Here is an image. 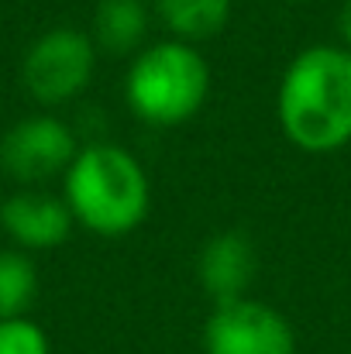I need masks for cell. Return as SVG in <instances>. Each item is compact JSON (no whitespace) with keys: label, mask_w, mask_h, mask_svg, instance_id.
Instances as JSON below:
<instances>
[{"label":"cell","mask_w":351,"mask_h":354,"mask_svg":"<svg viewBox=\"0 0 351 354\" xmlns=\"http://www.w3.org/2000/svg\"><path fill=\"white\" fill-rule=\"evenodd\" d=\"M282 138L307 155H334L351 145V52L310 45L289 59L276 90Z\"/></svg>","instance_id":"6da1fadb"},{"label":"cell","mask_w":351,"mask_h":354,"mask_svg":"<svg viewBox=\"0 0 351 354\" xmlns=\"http://www.w3.org/2000/svg\"><path fill=\"white\" fill-rule=\"evenodd\" d=\"M62 200L76 227L97 237H127L152 214V179L131 148L97 138L66 169Z\"/></svg>","instance_id":"7a4b0ae2"},{"label":"cell","mask_w":351,"mask_h":354,"mask_svg":"<svg viewBox=\"0 0 351 354\" xmlns=\"http://www.w3.org/2000/svg\"><path fill=\"white\" fill-rule=\"evenodd\" d=\"M210 62L197 45L162 38L145 45L124 76V104L148 127H179L210 97Z\"/></svg>","instance_id":"3957f363"},{"label":"cell","mask_w":351,"mask_h":354,"mask_svg":"<svg viewBox=\"0 0 351 354\" xmlns=\"http://www.w3.org/2000/svg\"><path fill=\"white\" fill-rule=\"evenodd\" d=\"M97 62H100V52L90 31L59 24V28L42 31L28 45L21 59V83L38 107L55 111V107L76 104L90 90L97 76Z\"/></svg>","instance_id":"277c9868"},{"label":"cell","mask_w":351,"mask_h":354,"mask_svg":"<svg viewBox=\"0 0 351 354\" xmlns=\"http://www.w3.org/2000/svg\"><path fill=\"white\" fill-rule=\"evenodd\" d=\"M80 134L59 114H31L10 124L0 138V169L21 186H45L62 179L80 155Z\"/></svg>","instance_id":"5b68a950"},{"label":"cell","mask_w":351,"mask_h":354,"mask_svg":"<svg viewBox=\"0 0 351 354\" xmlns=\"http://www.w3.org/2000/svg\"><path fill=\"white\" fill-rule=\"evenodd\" d=\"M204 354H296L293 324L262 299H234L204 320Z\"/></svg>","instance_id":"8992f818"},{"label":"cell","mask_w":351,"mask_h":354,"mask_svg":"<svg viewBox=\"0 0 351 354\" xmlns=\"http://www.w3.org/2000/svg\"><path fill=\"white\" fill-rule=\"evenodd\" d=\"M73 227L66 200L42 186H21L0 200V231L17 251H52L69 241Z\"/></svg>","instance_id":"52a82bcc"},{"label":"cell","mask_w":351,"mask_h":354,"mask_svg":"<svg viewBox=\"0 0 351 354\" xmlns=\"http://www.w3.org/2000/svg\"><path fill=\"white\" fill-rule=\"evenodd\" d=\"M255 275H258V251H255V241L244 231H237V227L217 231L200 244L197 282L214 306L244 299L251 292Z\"/></svg>","instance_id":"ba28073f"},{"label":"cell","mask_w":351,"mask_h":354,"mask_svg":"<svg viewBox=\"0 0 351 354\" xmlns=\"http://www.w3.org/2000/svg\"><path fill=\"white\" fill-rule=\"evenodd\" d=\"M148 28H152V10L145 7V0H100L93 10L90 38L100 55L134 59L145 48Z\"/></svg>","instance_id":"9c48e42d"},{"label":"cell","mask_w":351,"mask_h":354,"mask_svg":"<svg viewBox=\"0 0 351 354\" xmlns=\"http://www.w3.org/2000/svg\"><path fill=\"white\" fill-rule=\"evenodd\" d=\"M152 14L165 28V38L186 41V45H204L224 35L231 24L234 0H155Z\"/></svg>","instance_id":"30bf717a"},{"label":"cell","mask_w":351,"mask_h":354,"mask_svg":"<svg viewBox=\"0 0 351 354\" xmlns=\"http://www.w3.org/2000/svg\"><path fill=\"white\" fill-rule=\"evenodd\" d=\"M38 299V268L28 251L3 248L0 251V320L28 317Z\"/></svg>","instance_id":"8fae6325"},{"label":"cell","mask_w":351,"mask_h":354,"mask_svg":"<svg viewBox=\"0 0 351 354\" xmlns=\"http://www.w3.org/2000/svg\"><path fill=\"white\" fill-rule=\"evenodd\" d=\"M0 354H52V341L31 317L0 320Z\"/></svg>","instance_id":"7c38bea8"},{"label":"cell","mask_w":351,"mask_h":354,"mask_svg":"<svg viewBox=\"0 0 351 354\" xmlns=\"http://www.w3.org/2000/svg\"><path fill=\"white\" fill-rule=\"evenodd\" d=\"M338 31H341V45L351 52V0L341 3V14H338Z\"/></svg>","instance_id":"4fadbf2b"},{"label":"cell","mask_w":351,"mask_h":354,"mask_svg":"<svg viewBox=\"0 0 351 354\" xmlns=\"http://www.w3.org/2000/svg\"><path fill=\"white\" fill-rule=\"evenodd\" d=\"M286 3H310V0H286Z\"/></svg>","instance_id":"5bb4252c"}]
</instances>
